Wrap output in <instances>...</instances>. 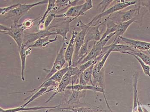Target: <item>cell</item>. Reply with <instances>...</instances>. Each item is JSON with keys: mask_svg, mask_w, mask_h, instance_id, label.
I'll return each instance as SVG.
<instances>
[{"mask_svg": "<svg viewBox=\"0 0 150 112\" xmlns=\"http://www.w3.org/2000/svg\"><path fill=\"white\" fill-rule=\"evenodd\" d=\"M25 30L23 24H13L11 27L5 26L1 24V32L9 35L17 44L18 50L20 49L23 43L24 30Z\"/></svg>", "mask_w": 150, "mask_h": 112, "instance_id": "cell-1", "label": "cell"}, {"mask_svg": "<svg viewBox=\"0 0 150 112\" xmlns=\"http://www.w3.org/2000/svg\"><path fill=\"white\" fill-rule=\"evenodd\" d=\"M116 4H115L109 9L106 10L103 13H100L88 23L89 26L93 25L94 23H98L99 20H100L102 18L105 16H111L113 13L115 12L123 10L128 6H132L137 4V1H114Z\"/></svg>", "mask_w": 150, "mask_h": 112, "instance_id": "cell-2", "label": "cell"}, {"mask_svg": "<svg viewBox=\"0 0 150 112\" xmlns=\"http://www.w3.org/2000/svg\"><path fill=\"white\" fill-rule=\"evenodd\" d=\"M48 2L49 1H42L32 4H20L17 8L6 14L5 18L8 19L10 18H13L14 20L13 24H18L21 18L27 13L33 7L38 5L48 4Z\"/></svg>", "mask_w": 150, "mask_h": 112, "instance_id": "cell-3", "label": "cell"}, {"mask_svg": "<svg viewBox=\"0 0 150 112\" xmlns=\"http://www.w3.org/2000/svg\"><path fill=\"white\" fill-rule=\"evenodd\" d=\"M68 44V42H67L64 41V42L62 46L57 54L51 69L48 70L45 68L43 69L45 72L47 73V75L45 77V81L50 78L55 73L62 69L64 65L66 63V61L65 59L64 54L67 47V46Z\"/></svg>", "mask_w": 150, "mask_h": 112, "instance_id": "cell-4", "label": "cell"}, {"mask_svg": "<svg viewBox=\"0 0 150 112\" xmlns=\"http://www.w3.org/2000/svg\"><path fill=\"white\" fill-rule=\"evenodd\" d=\"M77 26L81 29V30L78 33L76 43H75V51L73 56V62L71 66L76 67L77 66L78 56L79 51L81 46L85 42V37L86 35L88 29L90 27L87 24H85L81 20L77 24Z\"/></svg>", "mask_w": 150, "mask_h": 112, "instance_id": "cell-5", "label": "cell"}, {"mask_svg": "<svg viewBox=\"0 0 150 112\" xmlns=\"http://www.w3.org/2000/svg\"><path fill=\"white\" fill-rule=\"evenodd\" d=\"M55 35H56L55 33L50 31L48 29L43 30L35 33H29L25 32L23 36V45L26 48L28 49L30 45L33 44L38 39Z\"/></svg>", "mask_w": 150, "mask_h": 112, "instance_id": "cell-6", "label": "cell"}, {"mask_svg": "<svg viewBox=\"0 0 150 112\" xmlns=\"http://www.w3.org/2000/svg\"><path fill=\"white\" fill-rule=\"evenodd\" d=\"M76 81H78V77L76 75H72L70 72L68 71L62 79L58 87L54 91V93H53L52 96L50 97V99L46 101V103H48L52 99V98L57 94L65 92L67 87L69 86L70 84H71V85L76 84Z\"/></svg>", "mask_w": 150, "mask_h": 112, "instance_id": "cell-7", "label": "cell"}, {"mask_svg": "<svg viewBox=\"0 0 150 112\" xmlns=\"http://www.w3.org/2000/svg\"><path fill=\"white\" fill-rule=\"evenodd\" d=\"M61 22L56 23L54 25L51 26L48 29L54 28V30L52 32L55 33L56 35L62 36L64 40L67 42V34L69 31V24L71 23V19L69 18H61Z\"/></svg>", "mask_w": 150, "mask_h": 112, "instance_id": "cell-8", "label": "cell"}, {"mask_svg": "<svg viewBox=\"0 0 150 112\" xmlns=\"http://www.w3.org/2000/svg\"><path fill=\"white\" fill-rule=\"evenodd\" d=\"M110 16L107 17L102 23L96 25L91 26L88 29L86 35L85 37V42H89L91 41L98 42L102 37V32L100 30V27L105 24V23L110 18Z\"/></svg>", "mask_w": 150, "mask_h": 112, "instance_id": "cell-9", "label": "cell"}, {"mask_svg": "<svg viewBox=\"0 0 150 112\" xmlns=\"http://www.w3.org/2000/svg\"><path fill=\"white\" fill-rule=\"evenodd\" d=\"M119 38L127 45L130 46L131 48H134L135 49H138L142 51H148L150 49V42L127 38L122 36L119 37Z\"/></svg>", "mask_w": 150, "mask_h": 112, "instance_id": "cell-10", "label": "cell"}, {"mask_svg": "<svg viewBox=\"0 0 150 112\" xmlns=\"http://www.w3.org/2000/svg\"><path fill=\"white\" fill-rule=\"evenodd\" d=\"M77 31L74 30L72 33V37L68 42L66 50L65 52L64 56L66 61L68 63V66H71L73 62V56L75 51V43L77 36Z\"/></svg>", "mask_w": 150, "mask_h": 112, "instance_id": "cell-11", "label": "cell"}, {"mask_svg": "<svg viewBox=\"0 0 150 112\" xmlns=\"http://www.w3.org/2000/svg\"><path fill=\"white\" fill-rule=\"evenodd\" d=\"M103 47H103L102 44L101 42L100 41L98 42H94L93 46L91 51L89 52L88 55L83 59V61L80 63L79 66L91 60L96 59L102 54Z\"/></svg>", "mask_w": 150, "mask_h": 112, "instance_id": "cell-12", "label": "cell"}, {"mask_svg": "<svg viewBox=\"0 0 150 112\" xmlns=\"http://www.w3.org/2000/svg\"><path fill=\"white\" fill-rule=\"evenodd\" d=\"M66 89L79 91L89 90H92L94 92H101L103 94L106 104L107 105L109 104L108 101H107V99L105 97V89L99 86H93L91 85H81L79 84H75V85H69L67 87Z\"/></svg>", "mask_w": 150, "mask_h": 112, "instance_id": "cell-13", "label": "cell"}, {"mask_svg": "<svg viewBox=\"0 0 150 112\" xmlns=\"http://www.w3.org/2000/svg\"><path fill=\"white\" fill-rule=\"evenodd\" d=\"M133 50V48L127 45L120 44L112 42L110 45L103 47L102 53H105L107 51H110L111 53L119 52L125 54L127 52L131 51Z\"/></svg>", "mask_w": 150, "mask_h": 112, "instance_id": "cell-14", "label": "cell"}, {"mask_svg": "<svg viewBox=\"0 0 150 112\" xmlns=\"http://www.w3.org/2000/svg\"><path fill=\"white\" fill-rule=\"evenodd\" d=\"M59 105L51 106H38L32 107H24L22 106L15 108H9V109H3L0 108V112H19L25 111H37L42 109H56L59 107Z\"/></svg>", "mask_w": 150, "mask_h": 112, "instance_id": "cell-15", "label": "cell"}, {"mask_svg": "<svg viewBox=\"0 0 150 112\" xmlns=\"http://www.w3.org/2000/svg\"><path fill=\"white\" fill-rule=\"evenodd\" d=\"M82 4L76 6H71L68 9L66 13L62 14L56 15L55 18H72L71 22L75 19H76L78 16L79 14L80 11Z\"/></svg>", "mask_w": 150, "mask_h": 112, "instance_id": "cell-16", "label": "cell"}, {"mask_svg": "<svg viewBox=\"0 0 150 112\" xmlns=\"http://www.w3.org/2000/svg\"><path fill=\"white\" fill-rule=\"evenodd\" d=\"M136 18H134V19L129 20L128 22H124V23L121 22V23H118L117 29L116 31L115 32V38L113 42L115 43L117 40L119 39V37L122 36V35L125 34L126 31L127 30L129 26L134 22H136Z\"/></svg>", "mask_w": 150, "mask_h": 112, "instance_id": "cell-17", "label": "cell"}, {"mask_svg": "<svg viewBox=\"0 0 150 112\" xmlns=\"http://www.w3.org/2000/svg\"><path fill=\"white\" fill-rule=\"evenodd\" d=\"M79 1H68V0H58L56 1L55 6L53 11H58V13L70 8L71 6H76Z\"/></svg>", "mask_w": 150, "mask_h": 112, "instance_id": "cell-18", "label": "cell"}, {"mask_svg": "<svg viewBox=\"0 0 150 112\" xmlns=\"http://www.w3.org/2000/svg\"><path fill=\"white\" fill-rule=\"evenodd\" d=\"M141 8V6H137L136 8L123 12L121 14V22L124 23L128 22L134 18L136 19V17L138 16L139 14Z\"/></svg>", "mask_w": 150, "mask_h": 112, "instance_id": "cell-19", "label": "cell"}, {"mask_svg": "<svg viewBox=\"0 0 150 112\" xmlns=\"http://www.w3.org/2000/svg\"><path fill=\"white\" fill-rule=\"evenodd\" d=\"M27 48H26L24 45H22L19 51V56L21 61V66H22V70H21V79L23 81H25V69L26 61L27 57L28 56L26 53V51Z\"/></svg>", "mask_w": 150, "mask_h": 112, "instance_id": "cell-20", "label": "cell"}, {"mask_svg": "<svg viewBox=\"0 0 150 112\" xmlns=\"http://www.w3.org/2000/svg\"><path fill=\"white\" fill-rule=\"evenodd\" d=\"M72 93L69 98L67 103L68 104H75L78 103L80 99L86 95V90L79 91L72 90Z\"/></svg>", "mask_w": 150, "mask_h": 112, "instance_id": "cell-21", "label": "cell"}, {"mask_svg": "<svg viewBox=\"0 0 150 112\" xmlns=\"http://www.w3.org/2000/svg\"><path fill=\"white\" fill-rule=\"evenodd\" d=\"M110 19L105 23L107 28L104 34L102 36L101 38L100 41H101L104 39L108 35L112 34V33H115L116 31L118 23H115L112 20H110Z\"/></svg>", "mask_w": 150, "mask_h": 112, "instance_id": "cell-22", "label": "cell"}, {"mask_svg": "<svg viewBox=\"0 0 150 112\" xmlns=\"http://www.w3.org/2000/svg\"><path fill=\"white\" fill-rule=\"evenodd\" d=\"M111 53H112L110 51H108L105 53L101 60L94 66L93 73H98L100 72V71L104 68L105 64Z\"/></svg>", "mask_w": 150, "mask_h": 112, "instance_id": "cell-23", "label": "cell"}, {"mask_svg": "<svg viewBox=\"0 0 150 112\" xmlns=\"http://www.w3.org/2000/svg\"><path fill=\"white\" fill-rule=\"evenodd\" d=\"M69 66H66V67L58 71L57 73H55L48 80H52L55 81L56 83L58 84L61 82L62 79L63 78L64 75L69 71Z\"/></svg>", "mask_w": 150, "mask_h": 112, "instance_id": "cell-24", "label": "cell"}, {"mask_svg": "<svg viewBox=\"0 0 150 112\" xmlns=\"http://www.w3.org/2000/svg\"><path fill=\"white\" fill-rule=\"evenodd\" d=\"M89 42H85L84 44L81 46L78 56L77 66L79 65L83 59L88 55L89 53L88 49V45Z\"/></svg>", "mask_w": 150, "mask_h": 112, "instance_id": "cell-25", "label": "cell"}, {"mask_svg": "<svg viewBox=\"0 0 150 112\" xmlns=\"http://www.w3.org/2000/svg\"><path fill=\"white\" fill-rule=\"evenodd\" d=\"M47 91H48V88H42L39 89L38 90L36 91V92L34 93L33 95H31V97L30 98L28 101L21 106L24 107H26L30 103L32 102L33 101L35 100V99L38 98L39 97L47 93Z\"/></svg>", "mask_w": 150, "mask_h": 112, "instance_id": "cell-26", "label": "cell"}, {"mask_svg": "<svg viewBox=\"0 0 150 112\" xmlns=\"http://www.w3.org/2000/svg\"><path fill=\"white\" fill-rule=\"evenodd\" d=\"M134 55L138 56L143 62L147 65L150 67V52L148 51L149 54H146L142 51H136L133 50L131 51H129Z\"/></svg>", "mask_w": 150, "mask_h": 112, "instance_id": "cell-27", "label": "cell"}, {"mask_svg": "<svg viewBox=\"0 0 150 112\" xmlns=\"http://www.w3.org/2000/svg\"><path fill=\"white\" fill-rule=\"evenodd\" d=\"M94 66L95 65H93L92 66L88 68L82 73L83 78L86 80L88 85H91L93 86L92 80V75Z\"/></svg>", "mask_w": 150, "mask_h": 112, "instance_id": "cell-28", "label": "cell"}, {"mask_svg": "<svg viewBox=\"0 0 150 112\" xmlns=\"http://www.w3.org/2000/svg\"><path fill=\"white\" fill-rule=\"evenodd\" d=\"M55 3H56V1H50V0L49 1L47 9H46V11L43 15H42V16L41 18H40V19H39L38 25H41L42 23H43L44 22L46 17H47L50 14V13L55 7Z\"/></svg>", "mask_w": 150, "mask_h": 112, "instance_id": "cell-29", "label": "cell"}, {"mask_svg": "<svg viewBox=\"0 0 150 112\" xmlns=\"http://www.w3.org/2000/svg\"><path fill=\"white\" fill-rule=\"evenodd\" d=\"M125 54H129V55L133 56V57L139 63L140 65L141 66L142 68V70H143L144 74H145L146 75L149 76L150 78V67L149 66L146 65L140 58H139L138 56L134 55V54L131 53L130 52H127Z\"/></svg>", "mask_w": 150, "mask_h": 112, "instance_id": "cell-30", "label": "cell"}, {"mask_svg": "<svg viewBox=\"0 0 150 112\" xmlns=\"http://www.w3.org/2000/svg\"><path fill=\"white\" fill-rule=\"evenodd\" d=\"M50 37H46L40 39L36 41L32 45L28 47L29 48H46V44L49 41V38Z\"/></svg>", "mask_w": 150, "mask_h": 112, "instance_id": "cell-31", "label": "cell"}, {"mask_svg": "<svg viewBox=\"0 0 150 112\" xmlns=\"http://www.w3.org/2000/svg\"><path fill=\"white\" fill-rule=\"evenodd\" d=\"M93 7V5L92 1H91V0L85 1V3L82 4V7H81L79 14L77 18L79 16L85 15V13L92 9Z\"/></svg>", "mask_w": 150, "mask_h": 112, "instance_id": "cell-32", "label": "cell"}, {"mask_svg": "<svg viewBox=\"0 0 150 112\" xmlns=\"http://www.w3.org/2000/svg\"><path fill=\"white\" fill-rule=\"evenodd\" d=\"M63 112H94L88 107H80L77 108H62Z\"/></svg>", "mask_w": 150, "mask_h": 112, "instance_id": "cell-33", "label": "cell"}, {"mask_svg": "<svg viewBox=\"0 0 150 112\" xmlns=\"http://www.w3.org/2000/svg\"><path fill=\"white\" fill-rule=\"evenodd\" d=\"M19 4H20L18 3L6 7H1L0 8V15H5L12 10L17 8L18 6H19Z\"/></svg>", "mask_w": 150, "mask_h": 112, "instance_id": "cell-34", "label": "cell"}, {"mask_svg": "<svg viewBox=\"0 0 150 112\" xmlns=\"http://www.w3.org/2000/svg\"><path fill=\"white\" fill-rule=\"evenodd\" d=\"M56 14H50L47 17L46 21L44 22V28L45 29H48L50 27V25L53 21L55 19Z\"/></svg>", "mask_w": 150, "mask_h": 112, "instance_id": "cell-35", "label": "cell"}, {"mask_svg": "<svg viewBox=\"0 0 150 112\" xmlns=\"http://www.w3.org/2000/svg\"><path fill=\"white\" fill-rule=\"evenodd\" d=\"M40 18V17L38 18L34 19V20H31V19H26V20L24 21V23L22 24H23V26L24 27L25 30L28 29L32 27L34 22Z\"/></svg>", "mask_w": 150, "mask_h": 112, "instance_id": "cell-36", "label": "cell"}, {"mask_svg": "<svg viewBox=\"0 0 150 112\" xmlns=\"http://www.w3.org/2000/svg\"><path fill=\"white\" fill-rule=\"evenodd\" d=\"M113 1H101L100 4L99 6H100L102 8V13H103L105 11V9L107 8V6H109V5Z\"/></svg>", "mask_w": 150, "mask_h": 112, "instance_id": "cell-37", "label": "cell"}, {"mask_svg": "<svg viewBox=\"0 0 150 112\" xmlns=\"http://www.w3.org/2000/svg\"><path fill=\"white\" fill-rule=\"evenodd\" d=\"M137 6L147 7L150 11V1H137Z\"/></svg>", "mask_w": 150, "mask_h": 112, "instance_id": "cell-38", "label": "cell"}, {"mask_svg": "<svg viewBox=\"0 0 150 112\" xmlns=\"http://www.w3.org/2000/svg\"><path fill=\"white\" fill-rule=\"evenodd\" d=\"M81 85H86L87 84L86 82V80H84L83 78V75L82 74H81L79 76V84Z\"/></svg>", "mask_w": 150, "mask_h": 112, "instance_id": "cell-39", "label": "cell"}, {"mask_svg": "<svg viewBox=\"0 0 150 112\" xmlns=\"http://www.w3.org/2000/svg\"><path fill=\"white\" fill-rule=\"evenodd\" d=\"M142 110L143 112H150L147 109H146L144 106H142Z\"/></svg>", "mask_w": 150, "mask_h": 112, "instance_id": "cell-40", "label": "cell"}]
</instances>
